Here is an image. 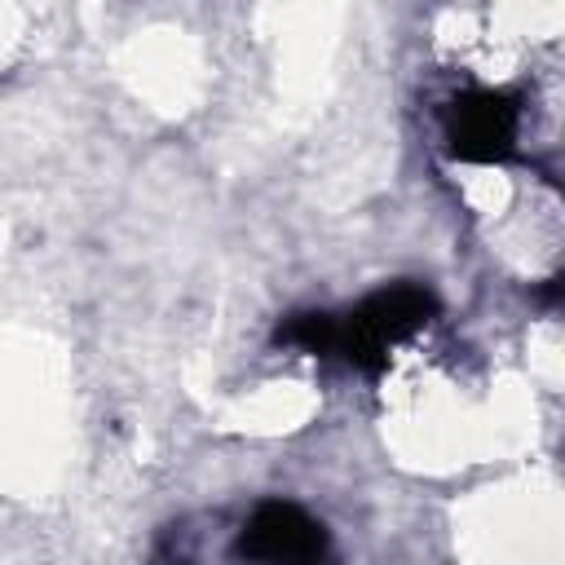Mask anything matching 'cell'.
I'll list each match as a JSON object with an SVG mask.
<instances>
[{
  "instance_id": "cell-1",
  "label": "cell",
  "mask_w": 565,
  "mask_h": 565,
  "mask_svg": "<svg viewBox=\"0 0 565 565\" xmlns=\"http://www.w3.org/2000/svg\"><path fill=\"white\" fill-rule=\"evenodd\" d=\"M437 318V296L419 282H388L358 300L349 313H335V358L353 362L366 375H380L388 349L415 335Z\"/></svg>"
},
{
  "instance_id": "cell-2",
  "label": "cell",
  "mask_w": 565,
  "mask_h": 565,
  "mask_svg": "<svg viewBox=\"0 0 565 565\" xmlns=\"http://www.w3.org/2000/svg\"><path fill=\"white\" fill-rule=\"evenodd\" d=\"M446 150L459 163H508L516 154L521 102L503 88H468L441 110Z\"/></svg>"
},
{
  "instance_id": "cell-3",
  "label": "cell",
  "mask_w": 565,
  "mask_h": 565,
  "mask_svg": "<svg viewBox=\"0 0 565 565\" xmlns=\"http://www.w3.org/2000/svg\"><path fill=\"white\" fill-rule=\"evenodd\" d=\"M327 547H331L327 525L313 512H305L300 503H287V499H265L247 516V525L234 543L238 556L269 561V565H305V561L327 556Z\"/></svg>"
},
{
  "instance_id": "cell-4",
  "label": "cell",
  "mask_w": 565,
  "mask_h": 565,
  "mask_svg": "<svg viewBox=\"0 0 565 565\" xmlns=\"http://www.w3.org/2000/svg\"><path fill=\"white\" fill-rule=\"evenodd\" d=\"M278 344H291L300 353H313V358H335V313H322V309H300V313H287L274 331Z\"/></svg>"
}]
</instances>
